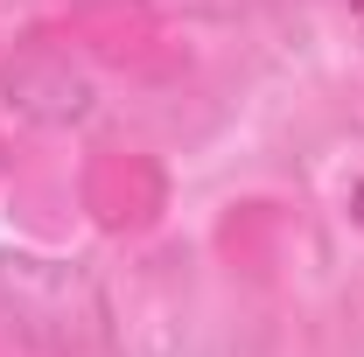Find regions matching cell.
Segmentation results:
<instances>
[{"mask_svg": "<svg viewBox=\"0 0 364 357\" xmlns=\"http://www.w3.org/2000/svg\"><path fill=\"white\" fill-rule=\"evenodd\" d=\"M0 91H7L14 112H28L43 127H77V119H91V105H98V85H91L63 49H21L0 70Z\"/></svg>", "mask_w": 364, "mask_h": 357, "instance_id": "cell-1", "label": "cell"}, {"mask_svg": "<svg viewBox=\"0 0 364 357\" xmlns=\"http://www.w3.org/2000/svg\"><path fill=\"white\" fill-rule=\"evenodd\" d=\"M343 211H350V224H358V231H364V176L350 182V196H343Z\"/></svg>", "mask_w": 364, "mask_h": 357, "instance_id": "cell-2", "label": "cell"}]
</instances>
